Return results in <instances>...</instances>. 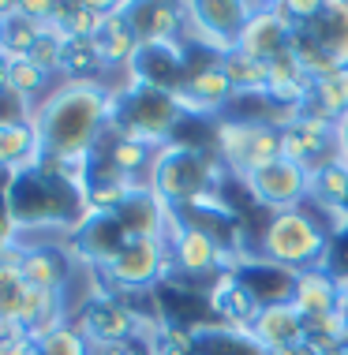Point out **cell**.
Here are the masks:
<instances>
[{
	"instance_id": "cell-14",
	"label": "cell",
	"mask_w": 348,
	"mask_h": 355,
	"mask_svg": "<svg viewBox=\"0 0 348 355\" xmlns=\"http://www.w3.org/2000/svg\"><path fill=\"white\" fill-rule=\"evenodd\" d=\"M251 340H255L266 355L292 348V344L307 340V318L292 303H270L258 311L255 325H251Z\"/></svg>"
},
{
	"instance_id": "cell-21",
	"label": "cell",
	"mask_w": 348,
	"mask_h": 355,
	"mask_svg": "<svg viewBox=\"0 0 348 355\" xmlns=\"http://www.w3.org/2000/svg\"><path fill=\"white\" fill-rule=\"evenodd\" d=\"M307 116H322V120H341L348 112V68H337L330 75L311 83V94L304 101Z\"/></svg>"
},
{
	"instance_id": "cell-2",
	"label": "cell",
	"mask_w": 348,
	"mask_h": 355,
	"mask_svg": "<svg viewBox=\"0 0 348 355\" xmlns=\"http://www.w3.org/2000/svg\"><path fill=\"white\" fill-rule=\"evenodd\" d=\"M8 209H12L15 225H38V228L64 225L67 232H75L83 225V217L90 214L86 191L45 161L15 172L12 191H8Z\"/></svg>"
},
{
	"instance_id": "cell-32",
	"label": "cell",
	"mask_w": 348,
	"mask_h": 355,
	"mask_svg": "<svg viewBox=\"0 0 348 355\" xmlns=\"http://www.w3.org/2000/svg\"><path fill=\"white\" fill-rule=\"evenodd\" d=\"M34 101H26L23 94H15L12 86L0 90V123H34Z\"/></svg>"
},
{
	"instance_id": "cell-13",
	"label": "cell",
	"mask_w": 348,
	"mask_h": 355,
	"mask_svg": "<svg viewBox=\"0 0 348 355\" xmlns=\"http://www.w3.org/2000/svg\"><path fill=\"white\" fill-rule=\"evenodd\" d=\"M128 239L131 236L124 232V225L116 220V214H86L83 225L72 232V247H75V254H79L83 262L105 270V266L128 247Z\"/></svg>"
},
{
	"instance_id": "cell-12",
	"label": "cell",
	"mask_w": 348,
	"mask_h": 355,
	"mask_svg": "<svg viewBox=\"0 0 348 355\" xmlns=\"http://www.w3.org/2000/svg\"><path fill=\"white\" fill-rule=\"evenodd\" d=\"M236 98L225 68H221V56H210L206 64L188 71V83L176 90V101L183 109V116H206V112H217Z\"/></svg>"
},
{
	"instance_id": "cell-22",
	"label": "cell",
	"mask_w": 348,
	"mask_h": 355,
	"mask_svg": "<svg viewBox=\"0 0 348 355\" xmlns=\"http://www.w3.org/2000/svg\"><path fill=\"white\" fill-rule=\"evenodd\" d=\"M307 198H311V206H322V209H345L348 206V165L341 157L326 161L322 168L311 172Z\"/></svg>"
},
{
	"instance_id": "cell-8",
	"label": "cell",
	"mask_w": 348,
	"mask_h": 355,
	"mask_svg": "<svg viewBox=\"0 0 348 355\" xmlns=\"http://www.w3.org/2000/svg\"><path fill=\"white\" fill-rule=\"evenodd\" d=\"M240 184L251 191V198H255L258 206L281 214V209H296L307 198L311 172H307L304 165H296V161L281 157V161H274V165H266L258 172H247Z\"/></svg>"
},
{
	"instance_id": "cell-31",
	"label": "cell",
	"mask_w": 348,
	"mask_h": 355,
	"mask_svg": "<svg viewBox=\"0 0 348 355\" xmlns=\"http://www.w3.org/2000/svg\"><path fill=\"white\" fill-rule=\"evenodd\" d=\"M64 53H67V37L56 31V26H45V34L38 37V45L26 56H31L45 75H53V71H64Z\"/></svg>"
},
{
	"instance_id": "cell-9",
	"label": "cell",
	"mask_w": 348,
	"mask_h": 355,
	"mask_svg": "<svg viewBox=\"0 0 348 355\" xmlns=\"http://www.w3.org/2000/svg\"><path fill=\"white\" fill-rule=\"evenodd\" d=\"M292 34H296V26H292V19L285 15L281 4H255L244 34H240V42H236V53H244L258 64H274L277 56L288 53Z\"/></svg>"
},
{
	"instance_id": "cell-18",
	"label": "cell",
	"mask_w": 348,
	"mask_h": 355,
	"mask_svg": "<svg viewBox=\"0 0 348 355\" xmlns=\"http://www.w3.org/2000/svg\"><path fill=\"white\" fill-rule=\"evenodd\" d=\"M304 31L330 53L333 64L348 68V0H322L318 15L304 26Z\"/></svg>"
},
{
	"instance_id": "cell-29",
	"label": "cell",
	"mask_w": 348,
	"mask_h": 355,
	"mask_svg": "<svg viewBox=\"0 0 348 355\" xmlns=\"http://www.w3.org/2000/svg\"><path fill=\"white\" fill-rule=\"evenodd\" d=\"M34 348L38 355H94V344L75 325H60V329L45 333L42 340H34Z\"/></svg>"
},
{
	"instance_id": "cell-38",
	"label": "cell",
	"mask_w": 348,
	"mask_h": 355,
	"mask_svg": "<svg viewBox=\"0 0 348 355\" xmlns=\"http://www.w3.org/2000/svg\"><path fill=\"white\" fill-rule=\"evenodd\" d=\"M337 311H341V318L348 322V288H341V300H337Z\"/></svg>"
},
{
	"instance_id": "cell-37",
	"label": "cell",
	"mask_w": 348,
	"mask_h": 355,
	"mask_svg": "<svg viewBox=\"0 0 348 355\" xmlns=\"http://www.w3.org/2000/svg\"><path fill=\"white\" fill-rule=\"evenodd\" d=\"M0 90H8V53H0Z\"/></svg>"
},
{
	"instance_id": "cell-10",
	"label": "cell",
	"mask_w": 348,
	"mask_h": 355,
	"mask_svg": "<svg viewBox=\"0 0 348 355\" xmlns=\"http://www.w3.org/2000/svg\"><path fill=\"white\" fill-rule=\"evenodd\" d=\"M165 243H169L172 266H176L180 273H188V277H206V273L221 270V262H225V251H221L214 232L202 228V225H191V220L172 217Z\"/></svg>"
},
{
	"instance_id": "cell-34",
	"label": "cell",
	"mask_w": 348,
	"mask_h": 355,
	"mask_svg": "<svg viewBox=\"0 0 348 355\" xmlns=\"http://www.w3.org/2000/svg\"><path fill=\"white\" fill-rule=\"evenodd\" d=\"M333 135H337V157H341V161H345V165H348V112H345V116H341V120H337V128H333Z\"/></svg>"
},
{
	"instance_id": "cell-28",
	"label": "cell",
	"mask_w": 348,
	"mask_h": 355,
	"mask_svg": "<svg viewBox=\"0 0 348 355\" xmlns=\"http://www.w3.org/2000/svg\"><path fill=\"white\" fill-rule=\"evenodd\" d=\"M154 153H158V150L142 146V142H135V139H120V135L113 131V142H109V168L120 172V176H128V180H135L142 168L154 165Z\"/></svg>"
},
{
	"instance_id": "cell-39",
	"label": "cell",
	"mask_w": 348,
	"mask_h": 355,
	"mask_svg": "<svg viewBox=\"0 0 348 355\" xmlns=\"http://www.w3.org/2000/svg\"><path fill=\"white\" fill-rule=\"evenodd\" d=\"M322 355H348V344H341V348H330V352H322Z\"/></svg>"
},
{
	"instance_id": "cell-35",
	"label": "cell",
	"mask_w": 348,
	"mask_h": 355,
	"mask_svg": "<svg viewBox=\"0 0 348 355\" xmlns=\"http://www.w3.org/2000/svg\"><path fill=\"white\" fill-rule=\"evenodd\" d=\"M274 355H322V352H318L311 340H299V344H292V348H281V352H274Z\"/></svg>"
},
{
	"instance_id": "cell-15",
	"label": "cell",
	"mask_w": 348,
	"mask_h": 355,
	"mask_svg": "<svg viewBox=\"0 0 348 355\" xmlns=\"http://www.w3.org/2000/svg\"><path fill=\"white\" fill-rule=\"evenodd\" d=\"M124 15H128L139 45H169L180 42L183 34V4H124Z\"/></svg>"
},
{
	"instance_id": "cell-3",
	"label": "cell",
	"mask_w": 348,
	"mask_h": 355,
	"mask_svg": "<svg viewBox=\"0 0 348 355\" xmlns=\"http://www.w3.org/2000/svg\"><path fill=\"white\" fill-rule=\"evenodd\" d=\"M330 228L315 209H281V214H270V220L263 225L258 236V258L281 266L288 273H304V270H318L326 266L330 254Z\"/></svg>"
},
{
	"instance_id": "cell-20",
	"label": "cell",
	"mask_w": 348,
	"mask_h": 355,
	"mask_svg": "<svg viewBox=\"0 0 348 355\" xmlns=\"http://www.w3.org/2000/svg\"><path fill=\"white\" fill-rule=\"evenodd\" d=\"M42 165V139L34 123H0V168L23 172Z\"/></svg>"
},
{
	"instance_id": "cell-16",
	"label": "cell",
	"mask_w": 348,
	"mask_h": 355,
	"mask_svg": "<svg viewBox=\"0 0 348 355\" xmlns=\"http://www.w3.org/2000/svg\"><path fill=\"white\" fill-rule=\"evenodd\" d=\"M15 262L23 270V281L42 292H64L67 277H72V254L64 247H23V251H15Z\"/></svg>"
},
{
	"instance_id": "cell-5",
	"label": "cell",
	"mask_w": 348,
	"mask_h": 355,
	"mask_svg": "<svg viewBox=\"0 0 348 355\" xmlns=\"http://www.w3.org/2000/svg\"><path fill=\"white\" fill-rule=\"evenodd\" d=\"M180 123H183V109L176 94L158 90V86L131 79L128 90H120L113 101V131L120 139H135L150 150H161L165 142H172Z\"/></svg>"
},
{
	"instance_id": "cell-41",
	"label": "cell",
	"mask_w": 348,
	"mask_h": 355,
	"mask_svg": "<svg viewBox=\"0 0 348 355\" xmlns=\"http://www.w3.org/2000/svg\"><path fill=\"white\" fill-rule=\"evenodd\" d=\"M0 355H8V340H0Z\"/></svg>"
},
{
	"instance_id": "cell-33",
	"label": "cell",
	"mask_w": 348,
	"mask_h": 355,
	"mask_svg": "<svg viewBox=\"0 0 348 355\" xmlns=\"http://www.w3.org/2000/svg\"><path fill=\"white\" fill-rule=\"evenodd\" d=\"M281 8H285V15L292 19V26H307L318 15L322 0H281Z\"/></svg>"
},
{
	"instance_id": "cell-23",
	"label": "cell",
	"mask_w": 348,
	"mask_h": 355,
	"mask_svg": "<svg viewBox=\"0 0 348 355\" xmlns=\"http://www.w3.org/2000/svg\"><path fill=\"white\" fill-rule=\"evenodd\" d=\"M195 355H266L244 329H195Z\"/></svg>"
},
{
	"instance_id": "cell-36",
	"label": "cell",
	"mask_w": 348,
	"mask_h": 355,
	"mask_svg": "<svg viewBox=\"0 0 348 355\" xmlns=\"http://www.w3.org/2000/svg\"><path fill=\"white\" fill-rule=\"evenodd\" d=\"M94 355H139L131 344H105V348H94Z\"/></svg>"
},
{
	"instance_id": "cell-7",
	"label": "cell",
	"mask_w": 348,
	"mask_h": 355,
	"mask_svg": "<svg viewBox=\"0 0 348 355\" xmlns=\"http://www.w3.org/2000/svg\"><path fill=\"white\" fill-rule=\"evenodd\" d=\"M169 266L172 258L165 239H128V247L105 266L101 277L116 292H147L169 273Z\"/></svg>"
},
{
	"instance_id": "cell-19",
	"label": "cell",
	"mask_w": 348,
	"mask_h": 355,
	"mask_svg": "<svg viewBox=\"0 0 348 355\" xmlns=\"http://www.w3.org/2000/svg\"><path fill=\"white\" fill-rule=\"evenodd\" d=\"M337 300H341V288H337L333 273L330 270H304L296 273V284H292V306L304 318H322V314L337 311Z\"/></svg>"
},
{
	"instance_id": "cell-40",
	"label": "cell",
	"mask_w": 348,
	"mask_h": 355,
	"mask_svg": "<svg viewBox=\"0 0 348 355\" xmlns=\"http://www.w3.org/2000/svg\"><path fill=\"white\" fill-rule=\"evenodd\" d=\"M0 53H4V23H0Z\"/></svg>"
},
{
	"instance_id": "cell-25",
	"label": "cell",
	"mask_w": 348,
	"mask_h": 355,
	"mask_svg": "<svg viewBox=\"0 0 348 355\" xmlns=\"http://www.w3.org/2000/svg\"><path fill=\"white\" fill-rule=\"evenodd\" d=\"M221 68H225L232 90H236V98H240V94H255V98H266V83H270L266 64H258V60H251V56H244V53L232 49V53L221 56Z\"/></svg>"
},
{
	"instance_id": "cell-26",
	"label": "cell",
	"mask_w": 348,
	"mask_h": 355,
	"mask_svg": "<svg viewBox=\"0 0 348 355\" xmlns=\"http://www.w3.org/2000/svg\"><path fill=\"white\" fill-rule=\"evenodd\" d=\"M288 53H292V60H296V68L307 75V79H322V75H330V71H337L341 64H333L330 60V53L322 49V45L315 42L311 34L304 31V26H296V34H292V45H288Z\"/></svg>"
},
{
	"instance_id": "cell-1",
	"label": "cell",
	"mask_w": 348,
	"mask_h": 355,
	"mask_svg": "<svg viewBox=\"0 0 348 355\" xmlns=\"http://www.w3.org/2000/svg\"><path fill=\"white\" fill-rule=\"evenodd\" d=\"M116 94L98 79H67L34 109V131L45 161H86L113 128Z\"/></svg>"
},
{
	"instance_id": "cell-27",
	"label": "cell",
	"mask_w": 348,
	"mask_h": 355,
	"mask_svg": "<svg viewBox=\"0 0 348 355\" xmlns=\"http://www.w3.org/2000/svg\"><path fill=\"white\" fill-rule=\"evenodd\" d=\"M8 86L15 94H23L26 101H42L49 94V75H45L31 56H8Z\"/></svg>"
},
{
	"instance_id": "cell-4",
	"label": "cell",
	"mask_w": 348,
	"mask_h": 355,
	"mask_svg": "<svg viewBox=\"0 0 348 355\" xmlns=\"http://www.w3.org/2000/svg\"><path fill=\"white\" fill-rule=\"evenodd\" d=\"M221 176H225V165L217 161V153L172 139L154 153L147 187L165 206H191L206 191H217Z\"/></svg>"
},
{
	"instance_id": "cell-24",
	"label": "cell",
	"mask_w": 348,
	"mask_h": 355,
	"mask_svg": "<svg viewBox=\"0 0 348 355\" xmlns=\"http://www.w3.org/2000/svg\"><path fill=\"white\" fill-rule=\"evenodd\" d=\"M0 23H4V53L8 56H26L38 45V37L45 34V26L34 23L31 15H23L19 4L0 8Z\"/></svg>"
},
{
	"instance_id": "cell-30",
	"label": "cell",
	"mask_w": 348,
	"mask_h": 355,
	"mask_svg": "<svg viewBox=\"0 0 348 355\" xmlns=\"http://www.w3.org/2000/svg\"><path fill=\"white\" fill-rule=\"evenodd\" d=\"M307 340L315 344L318 352H330L348 344V322L341 318V311H330L322 318H307Z\"/></svg>"
},
{
	"instance_id": "cell-6",
	"label": "cell",
	"mask_w": 348,
	"mask_h": 355,
	"mask_svg": "<svg viewBox=\"0 0 348 355\" xmlns=\"http://www.w3.org/2000/svg\"><path fill=\"white\" fill-rule=\"evenodd\" d=\"M251 12L255 4L244 0H195V4H183V34L214 56H225L236 49Z\"/></svg>"
},
{
	"instance_id": "cell-11",
	"label": "cell",
	"mask_w": 348,
	"mask_h": 355,
	"mask_svg": "<svg viewBox=\"0 0 348 355\" xmlns=\"http://www.w3.org/2000/svg\"><path fill=\"white\" fill-rule=\"evenodd\" d=\"M75 329H79L94 348H105V344H131V337L142 329V318L124 300H116V295H101V300H94V303L83 306Z\"/></svg>"
},
{
	"instance_id": "cell-17",
	"label": "cell",
	"mask_w": 348,
	"mask_h": 355,
	"mask_svg": "<svg viewBox=\"0 0 348 355\" xmlns=\"http://www.w3.org/2000/svg\"><path fill=\"white\" fill-rule=\"evenodd\" d=\"M94 45H98V56L105 68H131L135 56H139V37H135L128 15H124V4H113V12L105 15L98 37H94Z\"/></svg>"
}]
</instances>
